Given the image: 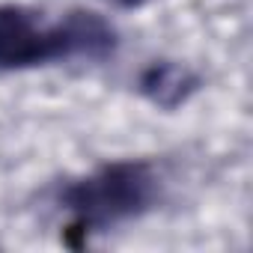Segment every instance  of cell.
<instances>
[{"mask_svg": "<svg viewBox=\"0 0 253 253\" xmlns=\"http://www.w3.org/2000/svg\"><path fill=\"white\" fill-rule=\"evenodd\" d=\"M119 39L113 24L92 9H72L57 24H42L39 12L21 3L0 6V69L21 72L57 60H107Z\"/></svg>", "mask_w": 253, "mask_h": 253, "instance_id": "cell-1", "label": "cell"}, {"mask_svg": "<svg viewBox=\"0 0 253 253\" xmlns=\"http://www.w3.org/2000/svg\"><path fill=\"white\" fill-rule=\"evenodd\" d=\"M158 200V176L149 161H110L63 188L60 206L72 214L63 229L69 247H84L92 232L146 214Z\"/></svg>", "mask_w": 253, "mask_h": 253, "instance_id": "cell-2", "label": "cell"}, {"mask_svg": "<svg viewBox=\"0 0 253 253\" xmlns=\"http://www.w3.org/2000/svg\"><path fill=\"white\" fill-rule=\"evenodd\" d=\"M197 89H200V75L173 60H158L146 66L140 75V92L155 107H164V110H176Z\"/></svg>", "mask_w": 253, "mask_h": 253, "instance_id": "cell-3", "label": "cell"}, {"mask_svg": "<svg viewBox=\"0 0 253 253\" xmlns=\"http://www.w3.org/2000/svg\"><path fill=\"white\" fill-rule=\"evenodd\" d=\"M110 6H119V9H140L146 0H107Z\"/></svg>", "mask_w": 253, "mask_h": 253, "instance_id": "cell-4", "label": "cell"}]
</instances>
